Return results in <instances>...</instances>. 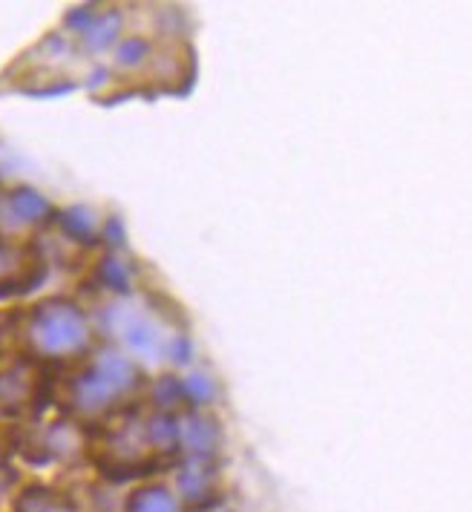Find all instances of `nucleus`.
<instances>
[{"label": "nucleus", "instance_id": "nucleus-11", "mask_svg": "<svg viewBox=\"0 0 472 512\" xmlns=\"http://www.w3.org/2000/svg\"><path fill=\"white\" fill-rule=\"evenodd\" d=\"M116 32H118V15L110 18V24H107V15H104V18H98V24H93L90 29H87V38L93 41L95 49H104L113 44Z\"/></svg>", "mask_w": 472, "mask_h": 512}, {"label": "nucleus", "instance_id": "nucleus-3", "mask_svg": "<svg viewBox=\"0 0 472 512\" xmlns=\"http://www.w3.org/2000/svg\"><path fill=\"white\" fill-rule=\"evenodd\" d=\"M179 423V446L188 452L190 458H199V461H211V455L219 446V426L216 420L208 418V415H199V412H190Z\"/></svg>", "mask_w": 472, "mask_h": 512}, {"label": "nucleus", "instance_id": "nucleus-2", "mask_svg": "<svg viewBox=\"0 0 472 512\" xmlns=\"http://www.w3.org/2000/svg\"><path fill=\"white\" fill-rule=\"evenodd\" d=\"M136 366L130 357L110 351L98 354L90 369L72 380V409L84 418H98L110 412L118 397L127 395L136 386Z\"/></svg>", "mask_w": 472, "mask_h": 512}, {"label": "nucleus", "instance_id": "nucleus-1", "mask_svg": "<svg viewBox=\"0 0 472 512\" xmlns=\"http://www.w3.org/2000/svg\"><path fill=\"white\" fill-rule=\"evenodd\" d=\"M26 340L38 357H75L90 346L87 314L70 300H47L35 305L29 314Z\"/></svg>", "mask_w": 472, "mask_h": 512}, {"label": "nucleus", "instance_id": "nucleus-12", "mask_svg": "<svg viewBox=\"0 0 472 512\" xmlns=\"http://www.w3.org/2000/svg\"><path fill=\"white\" fill-rule=\"evenodd\" d=\"M47 512H78V507H75L72 501H67V498H52Z\"/></svg>", "mask_w": 472, "mask_h": 512}, {"label": "nucleus", "instance_id": "nucleus-9", "mask_svg": "<svg viewBox=\"0 0 472 512\" xmlns=\"http://www.w3.org/2000/svg\"><path fill=\"white\" fill-rule=\"evenodd\" d=\"M64 222H67V231H70L72 236H78L81 242H95V233H98V219L93 216V210H84V208L67 210Z\"/></svg>", "mask_w": 472, "mask_h": 512}, {"label": "nucleus", "instance_id": "nucleus-7", "mask_svg": "<svg viewBox=\"0 0 472 512\" xmlns=\"http://www.w3.org/2000/svg\"><path fill=\"white\" fill-rule=\"evenodd\" d=\"M127 512H185L176 492L167 487H142L127 498Z\"/></svg>", "mask_w": 472, "mask_h": 512}, {"label": "nucleus", "instance_id": "nucleus-10", "mask_svg": "<svg viewBox=\"0 0 472 512\" xmlns=\"http://www.w3.org/2000/svg\"><path fill=\"white\" fill-rule=\"evenodd\" d=\"M52 498H55V495H52L47 487H41V484L26 487L24 492H18V498H15V512H47Z\"/></svg>", "mask_w": 472, "mask_h": 512}, {"label": "nucleus", "instance_id": "nucleus-8", "mask_svg": "<svg viewBox=\"0 0 472 512\" xmlns=\"http://www.w3.org/2000/svg\"><path fill=\"white\" fill-rule=\"evenodd\" d=\"M32 392V380L26 372H6L0 374V403H9V406H21L24 397Z\"/></svg>", "mask_w": 472, "mask_h": 512}, {"label": "nucleus", "instance_id": "nucleus-4", "mask_svg": "<svg viewBox=\"0 0 472 512\" xmlns=\"http://www.w3.org/2000/svg\"><path fill=\"white\" fill-rule=\"evenodd\" d=\"M38 262L41 259H32L21 248L0 245V294L18 291V288H29V282H35L41 277Z\"/></svg>", "mask_w": 472, "mask_h": 512}, {"label": "nucleus", "instance_id": "nucleus-6", "mask_svg": "<svg viewBox=\"0 0 472 512\" xmlns=\"http://www.w3.org/2000/svg\"><path fill=\"white\" fill-rule=\"evenodd\" d=\"M44 446H47V455L52 461L72 464V461H78L84 455L87 438H84V432H81V426L75 420H55L47 429Z\"/></svg>", "mask_w": 472, "mask_h": 512}, {"label": "nucleus", "instance_id": "nucleus-5", "mask_svg": "<svg viewBox=\"0 0 472 512\" xmlns=\"http://www.w3.org/2000/svg\"><path fill=\"white\" fill-rule=\"evenodd\" d=\"M216 495V472L211 461L190 458L179 472V501L188 504H208Z\"/></svg>", "mask_w": 472, "mask_h": 512}]
</instances>
